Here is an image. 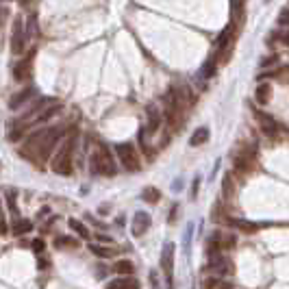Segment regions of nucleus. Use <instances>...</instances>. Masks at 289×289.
Listing matches in <instances>:
<instances>
[{"mask_svg": "<svg viewBox=\"0 0 289 289\" xmlns=\"http://www.w3.org/2000/svg\"><path fill=\"white\" fill-rule=\"evenodd\" d=\"M233 163H235V170H239V172L255 170V163H257V146H248V148L239 150V152L235 154Z\"/></svg>", "mask_w": 289, "mask_h": 289, "instance_id": "6", "label": "nucleus"}, {"mask_svg": "<svg viewBox=\"0 0 289 289\" xmlns=\"http://www.w3.org/2000/svg\"><path fill=\"white\" fill-rule=\"evenodd\" d=\"M9 226H7V220H4V213H2V204H0V235H7Z\"/></svg>", "mask_w": 289, "mask_h": 289, "instance_id": "28", "label": "nucleus"}, {"mask_svg": "<svg viewBox=\"0 0 289 289\" xmlns=\"http://www.w3.org/2000/svg\"><path fill=\"white\" fill-rule=\"evenodd\" d=\"M146 113H148V131H150V133H156V131H159V126H161V113H159V109H156L154 105H148Z\"/></svg>", "mask_w": 289, "mask_h": 289, "instance_id": "13", "label": "nucleus"}, {"mask_svg": "<svg viewBox=\"0 0 289 289\" xmlns=\"http://www.w3.org/2000/svg\"><path fill=\"white\" fill-rule=\"evenodd\" d=\"M55 246H57V248H76L78 242H76V239H70V237H57Z\"/></svg>", "mask_w": 289, "mask_h": 289, "instance_id": "25", "label": "nucleus"}, {"mask_svg": "<svg viewBox=\"0 0 289 289\" xmlns=\"http://www.w3.org/2000/svg\"><path fill=\"white\" fill-rule=\"evenodd\" d=\"M222 191H224V198H233V178L231 174H224V178H222Z\"/></svg>", "mask_w": 289, "mask_h": 289, "instance_id": "24", "label": "nucleus"}, {"mask_svg": "<svg viewBox=\"0 0 289 289\" xmlns=\"http://www.w3.org/2000/svg\"><path fill=\"white\" fill-rule=\"evenodd\" d=\"M76 129H72L68 135H63V144L59 146L55 159H52V170L63 176H70L74 167V150H76Z\"/></svg>", "mask_w": 289, "mask_h": 289, "instance_id": "2", "label": "nucleus"}, {"mask_svg": "<svg viewBox=\"0 0 289 289\" xmlns=\"http://www.w3.org/2000/svg\"><path fill=\"white\" fill-rule=\"evenodd\" d=\"M150 285H152V289H161V285H159V276H156V272H150Z\"/></svg>", "mask_w": 289, "mask_h": 289, "instance_id": "31", "label": "nucleus"}, {"mask_svg": "<svg viewBox=\"0 0 289 289\" xmlns=\"http://www.w3.org/2000/svg\"><path fill=\"white\" fill-rule=\"evenodd\" d=\"M215 70H218V57H211V59H207L204 65L200 68V76L207 81V78H211L215 74Z\"/></svg>", "mask_w": 289, "mask_h": 289, "instance_id": "19", "label": "nucleus"}, {"mask_svg": "<svg viewBox=\"0 0 289 289\" xmlns=\"http://www.w3.org/2000/svg\"><path fill=\"white\" fill-rule=\"evenodd\" d=\"M89 167H92V174H100V176H113L116 174V163H113L111 150L107 146H100L89 159Z\"/></svg>", "mask_w": 289, "mask_h": 289, "instance_id": "3", "label": "nucleus"}, {"mask_svg": "<svg viewBox=\"0 0 289 289\" xmlns=\"http://www.w3.org/2000/svg\"><path fill=\"white\" fill-rule=\"evenodd\" d=\"M68 224H70V228H72V231H74L81 239H89V231H87V226L83 224V222H78V220L72 218V220L68 222Z\"/></svg>", "mask_w": 289, "mask_h": 289, "instance_id": "22", "label": "nucleus"}, {"mask_svg": "<svg viewBox=\"0 0 289 289\" xmlns=\"http://www.w3.org/2000/svg\"><path fill=\"white\" fill-rule=\"evenodd\" d=\"M140 146L144 148V152H146L148 156H150V148H148V144H146V131H140Z\"/></svg>", "mask_w": 289, "mask_h": 289, "instance_id": "29", "label": "nucleus"}, {"mask_svg": "<svg viewBox=\"0 0 289 289\" xmlns=\"http://www.w3.org/2000/svg\"><path fill=\"white\" fill-rule=\"evenodd\" d=\"M198 185H200V176H196L194 183H191V200L198 196Z\"/></svg>", "mask_w": 289, "mask_h": 289, "instance_id": "30", "label": "nucleus"}, {"mask_svg": "<svg viewBox=\"0 0 289 289\" xmlns=\"http://www.w3.org/2000/svg\"><path fill=\"white\" fill-rule=\"evenodd\" d=\"M26 28H24V20L20 15L13 20V31H11V52L13 55H22L26 48Z\"/></svg>", "mask_w": 289, "mask_h": 289, "instance_id": "5", "label": "nucleus"}, {"mask_svg": "<svg viewBox=\"0 0 289 289\" xmlns=\"http://www.w3.org/2000/svg\"><path fill=\"white\" fill-rule=\"evenodd\" d=\"M148 228H150V215L146 211H137L133 215V224H131V233H133V237H142Z\"/></svg>", "mask_w": 289, "mask_h": 289, "instance_id": "10", "label": "nucleus"}, {"mask_svg": "<svg viewBox=\"0 0 289 289\" xmlns=\"http://www.w3.org/2000/svg\"><path fill=\"white\" fill-rule=\"evenodd\" d=\"M228 224H231L233 228H237V231H242V233H255L259 228L255 222H248V220H242V218H231Z\"/></svg>", "mask_w": 289, "mask_h": 289, "instance_id": "16", "label": "nucleus"}, {"mask_svg": "<svg viewBox=\"0 0 289 289\" xmlns=\"http://www.w3.org/2000/svg\"><path fill=\"white\" fill-rule=\"evenodd\" d=\"M279 24L281 26H289V9H283L279 13Z\"/></svg>", "mask_w": 289, "mask_h": 289, "instance_id": "27", "label": "nucleus"}, {"mask_svg": "<svg viewBox=\"0 0 289 289\" xmlns=\"http://www.w3.org/2000/svg\"><path fill=\"white\" fill-rule=\"evenodd\" d=\"M255 100L259 105H268V102L272 100V85H270V83H261L255 92Z\"/></svg>", "mask_w": 289, "mask_h": 289, "instance_id": "15", "label": "nucleus"}, {"mask_svg": "<svg viewBox=\"0 0 289 289\" xmlns=\"http://www.w3.org/2000/svg\"><path fill=\"white\" fill-rule=\"evenodd\" d=\"M116 154L129 172H140L142 170V163H140V156H137V148L133 146L131 142H124V144H118L116 146Z\"/></svg>", "mask_w": 289, "mask_h": 289, "instance_id": "4", "label": "nucleus"}, {"mask_svg": "<svg viewBox=\"0 0 289 289\" xmlns=\"http://www.w3.org/2000/svg\"><path fill=\"white\" fill-rule=\"evenodd\" d=\"M161 270L165 274L167 281V289H174V244L167 242L161 252Z\"/></svg>", "mask_w": 289, "mask_h": 289, "instance_id": "7", "label": "nucleus"}, {"mask_svg": "<svg viewBox=\"0 0 289 289\" xmlns=\"http://www.w3.org/2000/svg\"><path fill=\"white\" fill-rule=\"evenodd\" d=\"M33 250L35 252H41V250H44V242H41V239H35V242H33Z\"/></svg>", "mask_w": 289, "mask_h": 289, "instance_id": "33", "label": "nucleus"}, {"mask_svg": "<svg viewBox=\"0 0 289 289\" xmlns=\"http://www.w3.org/2000/svg\"><path fill=\"white\" fill-rule=\"evenodd\" d=\"M107 289H140V283L135 279H131V276H122V279H116L111 281Z\"/></svg>", "mask_w": 289, "mask_h": 289, "instance_id": "14", "label": "nucleus"}, {"mask_svg": "<svg viewBox=\"0 0 289 289\" xmlns=\"http://www.w3.org/2000/svg\"><path fill=\"white\" fill-rule=\"evenodd\" d=\"M207 272H220V274H228L231 272V263L226 261L222 255L218 257H211L209 259V266H207Z\"/></svg>", "mask_w": 289, "mask_h": 289, "instance_id": "11", "label": "nucleus"}, {"mask_svg": "<svg viewBox=\"0 0 289 289\" xmlns=\"http://www.w3.org/2000/svg\"><path fill=\"white\" fill-rule=\"evenodd\" d=\"M2 20H4V9H0V24H2Z\"/></svg>", "mask_w": 289, "mask_h": 289, "instance_id": "37", "label": "nucleus"}, {"mask_svg": "<svg viewBox=\"0 0 289 289\" xmlns=\"http://www.w3.org/2000/svg\"><path fill=\"white\" fill-rule=\"evenodd\" d=\"M105 274H107L105 268H98V270H96V279H105Z\"/></svg>", "mask_w": 289, "mask_h": 289, "instance_id": "35", "label": "nucleus"}, {"mask_svg": "<svg viewBox=\"0 0 289 289\" xmlns=\"http://www.w3.org/2000/svg\"><path fill=\"white\" fill-rule=\"evenodd\" d=\"M31 70H33V52L26 59H22L20 63L13 65V78L17 83H24L31 78Z\"/></svg>", "mask_w": 289, "mask_h": 289, "instance_id": "8", "label": "nucleus"}, {"mask_svg": "<svg viewBox=\"0 0 289 289\" xmlns=\"http://www.w3.org/2000/svg\"><path fill=\"white\" fill-rule=\"evenodd\" d=\"M202 289H220V281L211 276V279H204L202 281Z\"/></svg>", "mask_w": 289, "mask_h": 289, "instance_id": "26", "label": "nucleus"}, {"mask_svg": "<svg viewBox=\"0 0 289 289\" xmlns=\"http://www.w3.org/2000/svg\"><path fill=\"white\" fill-rule=\"evenodd\" d=\"M96 239H98L100 244H109L111 239H109V235H96Z\"/></svg>", "mask_w": 289, "mask_h": 289, "instance_id": "34", "label": "nucleus"}, {"mask_svg": "<svg viewBox=\"0 0 289 289\" xmlns=\"http://www.w3.org/2000/svg\"><path fill=\"white\" fill-rule=\"evenodd\" d=\"M283 41H285V44H287V46H289V31H287V33H285V35H283Z\"/></svg>", "mask_w": 289, "mask_h": 289, "instance_id": "36", "label": "nucleus"}, {"mask_svg": "<svg viewBox=\"0 0 289 289\" xmlns=\"http://www.w3.org/2000/svg\"><path fill=\"white\" fill-rule=\"evenodd\" d=\"M113 272H118L122 276H131L135 272V266H133V261H129V259H120V261L113 263Z\"/></svg>", "mask_w": 289, "mask_h": 289, "instance_id": "18", "label": "nucleus"}, {"mask_svg": "<svg viewBox=\"0 0 289 289\" xmlns=\"http://www.w3.org/2000/svg\"><path fill=\"white\" fill-rule=\"evenodd\" d=\"M89 252L100 259H109L113 257V248H109V246H100V244H89Z\"/></svg>", "mask_w": 289, "mask_h": 289, "instance_id": "21", "label": "nucleus"}, {"mask_svg": "<svg viewBox=\"0 0 289 289\" xmlns=\"http://www.w3.org/2000/svg\"><path fill=\"white\" fill-rule=\"evenodd\" d=\"M209 142V129L207 126H202V129H196L194 131V135L189 137V146H202V144H207Z\"/></svg>", "mask_w": 289, "mask_h": 289, "instance_id": "17", "label": "nucleus"}, {"mask_svg": "<svg viewBox=\"0 0 289 289\" xmlns=\"http://www.w3.org/2000/svg\"><path fill=\"white\" fill-rule=\"evenodd\" d=\"M257 116V122H259V129H261V133L263 135H268V137H276L279 135V124L272 120V116H268V113H255Z\"/></svg>", "mask_w": 289, "mask_h": 289, "instance_id": "9", "label": "nucleus"}, {"mask_svg": "<svg viewBox=\"0 0 289 289\" xmlns=\"http://www.w3.org/2000/svg\"><path fill=\"white\" fill-rule=\"evenodd\" d=\"M31 231H33V224L28 220H15L13 226H11V233H13L15 237H20L24 233H31Z\"/></svg>", "mask_w": 289, "mask_h": 289, "instance_id": "20", "label": "nucleus"}, {"mask_svg": "<svg viewBox=\"0 0 289 289\" xmlns=\"http://www.w3.org/2000/svg\"><path fill=\"white\" fill-rule=\"evenodd\" d=\"M35 94V89L33 87H26V89H22V92H17L13 98L9 100V109H20V107L24 105V102H28L31 100V96Z\"/></svg>", "mask_w": 289, "mask_h": 289, "instance_id": "12", "label": "nucleus"}, {"mask_svg": "<svg viewBox=\"0 0 289 289\" xmlns=\"http://www.w3.org/2000/svg\"><path fill=\"white\" fill-rule=\"evenodd\" d=\"M176 213H178V204H174L170 215H167V222H170V224H174V222H176Z\"/></svg>", "mask_w": 289, "mask_h": 289, "instance_id": "32", "label": "nucleus"}, {"mask_svg": "<svg viewBox=\"0 0 289 289\" xmlns=\"http://www.w3.org/2000/svg\"><path fill=\"white\" fill-rule=\"evenodd\" d=\"M61 126H52V129H41V131H35L33 135H28L26 144L22 146V154L28 156V159H35V161H46L50 152L55 150V146L61 142Z\"/></svg>", "mask_w": 289, "mask_h": 289, "instance_id": "1", "label": "nucleus"}, {"mask_svg": "<svg viewBox=\"0 0 289 289\" xmlns=\"http://www.w3.org/2000/svg\"><path fill=\"white\" fill-rule=\"evenodd\" d=\"M220 289H233V287H231V285H222Z\"/></svg>", "mask_w": 289, "mask_h": 289, "instance_id": "38", "label": "nucleus"}, {"mask_svg": "<svg viewBox=\"0 0 289 289\" xmlns=\"http://www.w3.org/2000/svg\"><path fill=\"white\" fill-rule=\"evenodd\" d=\"M142 198H144V202L154 204V202H159V200H161V191L156 189V187H146V189L142 191Z\"/></svg>", "mask_w": 289, "mask_h": 289, "instance_id": "23", "label": "nucleus"}]
</instances>
